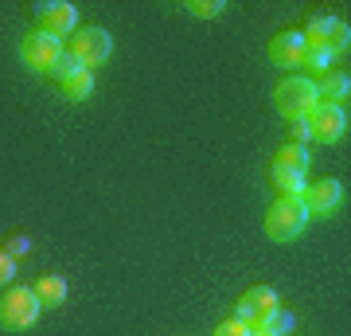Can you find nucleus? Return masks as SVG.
<instances>
[{"label":"nucleus","mask_w":351,"mask_h":336,"mask_svg":"<svg viewBox=\"0 0 351 336\" xmlns=\"http://www.w3.org/2000/svg\"><path fill=\"white\" fill-rule=\"evenodd\" d=\"M320 102L316 94V78H304V75H293V78H281L274 87V110L285 117V122H304L313 106Z\"/></svg>","instance_id":"nucleus-1"},{"label":"nucleus","mask_w":351,"mask_h":336,"mask_svg":"<svg viewBox=\"0 0 351 336\" xmlns=\"http://www.w3.org/2000/svg\"><path fill=\"white\" fill-rule=\"evenodd\" d=\"M308 223V212H304L301 196H277L269 203V212H265V235L274 238V243H293V238L304 231Z\"/></svg>","instance_id":"nucleus-2"},{"label":"nucleus","mask_w":351,"mask_h":336,"mask_svg":"<svg viewBox=\"0 0 351 336\" xmlns=\"http://www.w3.org/2000/svg\"><path fill=\"white\" fill-rule=\"evenodd\" d=\"M304 172H308V149L304 145H281L274 153V164H269V176H274V188L281 196H301L304 188Z\"/></svg>","instance_id":"nucleus-3"},{"label":"nucleus","mask_w":351,"mask_h":336,"mask_svg":"<svg viewBox=\"0 0 351 336\" xmlns=\"http://www.w3.org/2000/svg\"><path fill=\"white\" fill-rule=\"evenodd\" d=\"M43 305L36 301V293L27 286H8L4 298H0V328L4 333H27L32 324L39 321Z\"/></svg>","instance_id":"nucleus-4"},{"label":"nucleus","mask_w":351,"mask_h":336,"mask_svg":"<svg viewBox=\"0 0 351 336\" xmlns=\"http://www.w3.org/2000/svg\"><path fill=\"white\" fill-rule=\"evenodd\" d=\"M234 309H239L234 317H242L254 333H262V328H277V321H281V301H277V293L269 286H250L239 298Z\"/></svg>","instance_id":"nucleus-5"},{"label":"nucleus","mask_w":351,"mask_h":336,"mask_svg":"<svg viewBox=\"0 0 351 336\" xmlns=\"http://www.w3.org/2000/svg\"><path fill=\"white\" fill-rule=\"evenodd\" d=\"M343 133H348V113L336 102H316L313 113L304 117V137L316 145H336Z\"/></svg>","instance_id":"nucleus-6"},{"label":"nucleus","mask_w":351,"mask_h":336,"mask_svg":"<svg viewBox=\"0 0 351 336\" xmlns=\"http://www.w3.org/2000/svg\"><path fill=\"white\" fill-rule=\"evenodd\" d=\"M71 55H75L86 71H94V67H101V63L113 55V39H110V32L106 27H75V36H71Z\"/></svg>","instance_id":"nucleus-7"},{"label":"nucleus","mask_w":351,"mask_h":336,"mask_svg":"<svg viewBox=\"0 0 351 336\" xmlns=\"http://www.w3.org/2000/svg\"><path fill=\"white\" fill-rule=\"evenodd\" d=\"M59 55H63V39L43 36L39 27L20 39V63H24L27 71H36V75H51V67H55Z\"/></svg>","instance_id":"nucleus-8"},{"label":"nucleus","mask_w":351,"mask_h":336,"mask_svg":"<svg viewBox=\"0 0 351 336\" xmlns=\"http://www.w3.org/2000/svg\"><path fill=\"white\" fill-rule=\"evenodd\" d=\"M36 24L43 36H75V24H78V8L71 4V0H43L36 8Z\"/></svg>","instance_id":"nucleus-9"},{"label":"nucleus","mask_w":351,"mask_h":336,"mask_svg":"<svg viewBox=\"0 0 351 336\" xmlns=\"http://www.w3.org/2000/svg\"><path fill=\"white\" fill-rule=\"evenodd\" d=\"M343 199V184L336 176H320V180H304L301 188V203L308 215H332Z\"/></svg>","instance_id":"nucleus-10"},{"label":"nucleus","mask_w":351,"mask_h":336,"mask_svg":"<svg viewBox=\"0 0 351 336\" xmlns=\"http://www.w3.org/2000/svg\"><path fill=\"white\" fill-rule=\"evenodd\" d=\"M304 55V36L301 32H277L269 39V63L274 67H301Z\"/></svg>","instance_id":"nucleus-11"},{"label":"nucleus","mask_w":351,"mask_h":336,"mask_svg":"<svg viewBox=\"0 0 351 336\" xmlns=\"http://www.w3.org/2000/svg\"><path fill=\"white\" fill-rule=\"evenodd\" d=\"M32 293H36V301L43 309H59L66 301V278L63 274H43L36 286H32Z\"/></svg>","instance_id":"nucleus-12"},{"label":"nucleus","mask_w":351,"mask_h":336,"mask_svg":"<svg viewBox=\"0 0 351 336\" xmlns=\"http://www.w3.org/2000/svg\"><path fill=\"white\" fill-rule=\"evenodd\" d=\"M59 94H63L66 102H86L90 94H94V71H75V75H66L63 82H59Z\"/></svg>","instance_id":"nucleus-13"},{"label":"nucleus","mask_w":351,"mask_h":336,"mask_svg":"<svg viewBox=\"0 0 351 336\" xmlns=\"http://www.w3.org/2000/svg\"><path fill=\"white\" fill-rule=\"evenodd\" d=\"M348 43H351V27L343 24V20H332V27H328V39H324V51L328 55H332V59H336L339 51H348Z\"/></svg>","instance_id":"nucleus-14"},{"label":"nucleus","mask_w":351,"mask_h":336,"mask_svg":"<svg viewBox=\"0 0 351 336\" xmlns=\"http://www.w3.org/2000/svg\"><path fill=\"white\" fill-rule=\"evenodd\" d=\"M301 67H304V71H308V78H313V75H324L328 67H332V55H328L324 47H308V43H304Z\"/></svg>","instance_id":"nucleus-15"},{"label":"nucleus","mask_w":351,"mask_h":336,"mask_svg":"<svg viewBox=\"0 0 351 336\" xmlns=\"http://www.w3.org/2000/svg\"><path fill=\"white\" fill-rule=\"evenodd\" d=\"M316 94H324L328 102L339 106V98H348V75H328L324 82H316Z\"/></svg>","instance_id":"nucleus-16"},{"label":"nucleus","mask_w":351,"mask_h":336,"mask_svg":"<svg viewBox=\"0 0 351 336\" xmlns=\"http://www.w3.org/2000/svg\"><path fill=\"white\" fill-rule=\"evenodd\" d=\"M75 71H82V63H78L71 51H63V55L55 59V67H51V78H55V82H63V78H66V75H75Z\"/></svg>","instance_id":"nucleus-17"},{"label":"nucleus","mask_w":351,"mask_h":336,"mask_svg":"<svg viewBox=\"0 0 351 336\" xmlns=\"http://www.w3.org/2000/svg\"><path fill=\"white\" fill-rule=\"evenodd\" d=\"M184 8H188L191 16H199V20H211V16L223 12V0H188Z\"/></svg>","instance_id":"nucleus-18"},{"label":"nucleus","mask_w":351,"mask_h":336,"mask_svg":"<svg viewBox=\"0 0 351 336\" xmlns=\"http://www.w3.org/2000/svg\"><path fill=\"white\" fill-rule=\"evenodd\" d=\"M215 336H254V328L242 321V317H226V321H219Z\"/></svg>","instance_id":"nucleus-19"},{"label":"nucleus","mask_w":351,"mask_h":336,"mask_svg":"<svg viewBox=\"0 0 351 336\" xmlns=\"http://www.w3.org/2000/svg\"><path fill=\"white\" fill-rule=\"evenodd\" d=\"M12 278H16V258L0 247V286H12Z\"/></svg>","instance_id":"nucleus-20"},{"label":"nucleus","mask_w":351,"mask_h":336,"mask_svg":"<svg viewBox=\"0 0 351 336\" xmlns=\"http://www.w3.org/2000/svg\"><path fill=\"white\" fill-rule=\"evenodd\" d=\"M27 247H32V238H27V235H8V243H4V250H8L12 258H16V254H24Z\"/></svg>","instance_id":"nucleus-21"},{"label":"nucleus","mask_w":351,"mask_h":336,"mask_svg":"<svg viewBox=\"0 0 351 336\" xmlns=\"http://www.w3.org/2000/svg\"><path fill=\"white\" fill-rule=\"evenodd\" d=\"M254 336H281L277 328H262V333H254Z\"/></svg>","instance_id":"nucleus-22"}]
</instances>
